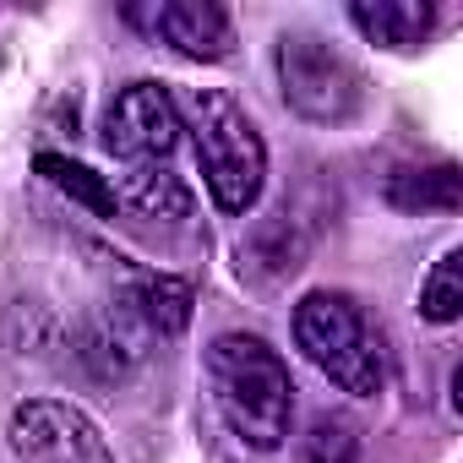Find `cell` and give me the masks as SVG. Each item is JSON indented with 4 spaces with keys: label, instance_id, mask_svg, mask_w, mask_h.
Listing matches in <instances>:
<instances>
[{
    "label": "cell",
    "instance_id": "1",
    "mask_svg": "<svg viewBox=\"0 0 463 463\" xmlns=\"http://www.w3.org/2000/svg\"><path fill=\"white\" fill-rule=\"evenodd\" d=\"M207 382L223 425L251 452H279L295 420V376L284 354L257 333H218L207 349Z\"/></svg>",
    "mask_w": 463,
    "mask_h": 463
},
{
    "label": "cell",
    "instance_id": "2",
    "mask_svg": "<svg viewBox=\"0 0 463 463\" xmlns=\"http://www.w3.org/2000/svg\"><path fill=\"white\" fill-rule=\"evenodd\" d=\"M175 109H180V131H191L196 142V164H202L213 202L223 213H246L268 180V142L257 120L223 88H185Z\"/></svg>",
    "mask_w": 463,
    "mask_h": 463
},
{
    "label": "cell",
    "instance_id": "3",
    "mask_svg": "<svg viewBox=\"0 0 463 463\" xmlns=\"http://www.w3.org/2000/svg\"><path fill=\"white\" fill-rule=\"evenodd\" d=\"M295 344L300 354L349 398H376L387 387V349L371 317L338 295V289H311L295 306Z\"/></svg>",
    "mask_w": 463,
    "mask_h": 463
},
{
    "label": "cell",
    "instance_id": "4",
    "mask_svg": "<svg viewBox=\"0 0 463 463\" xmlns=\"http://www.w3.org/2000/svg\"><path fill=\"white\" fill-rule=\"evenodd\" d=\"M273 66L284 104L311 126H344L365 109V71L322 33H284Z\"/></svg>",
    "mask_w": 463,
    "mask_h": 463
},
{
    "label": "cell",
    "instance_id": "5",
    "mask_svg": "<svg viewBox=\"0 0 463 463\" xmlns=\"http://www.w3.org/2000/svg\"><path fill=\"white\" fill-rule=\"evenodd\" d=\"M6 436H12L17 463H115L104 430L77 403H61V398L17 403Z\"/></svg>",
    "mask_w": 463,
    "mask_h": 463
},
{
    "label": "cell",
    "instance_id": "6",
    "mask_svg": "<svg viewBox=\"0 0 463 463\" xmlns=\"http://www.w3.org/2000/svg\"><path fill=\"white\" fill-rule=\"evenodd\" d=\"M180 142V109L164 82H131L104 115V147L126 164H158Z\"/></svg>",
    "mask_w": 463,
    "mask_h": 463
},
{
    "label": "cell",
    "instance_id": "7",
    "mask_svg": "<svg viewBox=\"0 0 463 463\" xmlns=\"http://www.w3.org/2000/svg\"><path fill=\"white\" fill-rule=\"evenodd\" d=\"M126 17L147 39H164L191 61H229L235 50V23L213 0H153V6H131Z\"/></svg>",
    "mask_w": 463,
    "mask_h": 463
},
{
    "label": "cell",
    "instance_id": "8",
    "mask_svg": "<svg viewBox=\"0 0 463 463\" xmlns=\"http://www.w3.org/2000/svg\"><path fill=\"white\" fill-rule=\"evenodd\" d=\"M191 306H196L191 284H185V279H169V273H142V279H131V284L120 289V300H115V311H120L137 333H147V338H180V333L191 327Z\"/></svg>",
    "mask_w": 463,
    "mask_h": 463
},
{
    "label": "cell",
    "instance_id": "9",
    "mask_svg": "<svg viewBox=\"0 0 463 463\" xmlns=\"http://www.w3.org/2000/svg\"><path fill=\"white\" fill-rule=\"evenodd\" d=\"M306 268V235L289 213H268L241 241V279L251 284H284Z\"/></svg>",
    "mask_w": 463,
    "mask_h": 463
},
{
    "label": "cell",
    "instance_id": "10",
    "mask_svg": "<svg viewBox=\"0 0 463 463\" xmlns=\"http://www.w3.org/2000/svg\"><path fill=\"white\" fill-rule=\"evenodd\" d=\"M349 17L382 50H420L436 33V6L430 0H354Z\"/></svg>",
    "mask_w": 463,
    "mask_h": 463
},
{
    "label": "cell",
    "instance_id": "11",
    "mask_svg": "<svg viewBox=\"0 0 463 463\" xmlns=\"http://www.w3.org/2000/svg\"><path fill=\"white\" fill-rule=\"evenodd\" d=\"M115 202L131 207L137 218H153V223H180V218H191V191H185V180L169 175V169H158V164H137V169L126 175V185L115 191Z\"/></svg>",
    "mask_w": 463,
    "mask_h": 463
},
{
    "label": "cell",
    "instance_id": "12",
    "mask_svg": "<svg viewBox=\"0 0 463 463\" xmlns=\"http://www.w3.org/2000/svg\"><path fill=\"white\" fill-rule=\"evenodd\" d=\"M387 202L398 213H458L463 207V169L436 164V169H398L387 180Z\"/></svg>",
    "mask_w": 463,
    "mask_h": 463
},
{
    "label": "cell",
    "instance_id": "13",
    "mask_svg": "<svg viewBox=\"0 0 463 463\" xmlns=\"http://www.w3.org/2000/svg\"><path fill=\"white\" fill-rule=\"evenodd\" d=\"M137 333H126V317L115 311L109 322H88L77 333V360L88 365L93 382H126L131 365H137Z\"/></svg>",
    "mask_w": 463,
    "mask_h": 463
},
{
    "label": "cell",
    "instance_id": "14",
    "mask_svg": "<svg viewBox=\"0 0 463 463\" xmlns=\"http://www.w3.org/2000/svg\"><path fill=\"white\" fill-rule=\"evenodd\" d=\"M39 175H44L50 185H61L71 202H82L93 218H115V213H120L115 185H109L104 175H93L88 164H71V158H61V153H39Z\"/></svg>",
    "mask_w": 463,
    "mask_h": 463
},
{
    "label": "cell",
    "instance_id": "15",
    "mask_svg": "<svg viewBox=\"0 0 463 463\" xmlns=\"http://www.w3.org/2000/svg\"><path fill=\"white\" fill-rule=\"evenodd\" d=\"M420 317L425 322H458L463 317V251H447L430 279L420 284Z\"/></svg>",
    "mask_w": 463,
    "mask_h": 463
},
{
    "label": "cell",
    "instance_id": "16",
    "mask_svg": "<svg viewBox=\"0 0 463 463\" xmlns=\"http://www.w3.org/2000/svg\"><path fill=\"white\" fill-rule=\"evenodd\" d=\"M306 458L311 463H360V430L344 414H317L311 436H306Z\"/></svg>",
    "mask_w": 463,
    "mask_h": 463
}]
</instances>
